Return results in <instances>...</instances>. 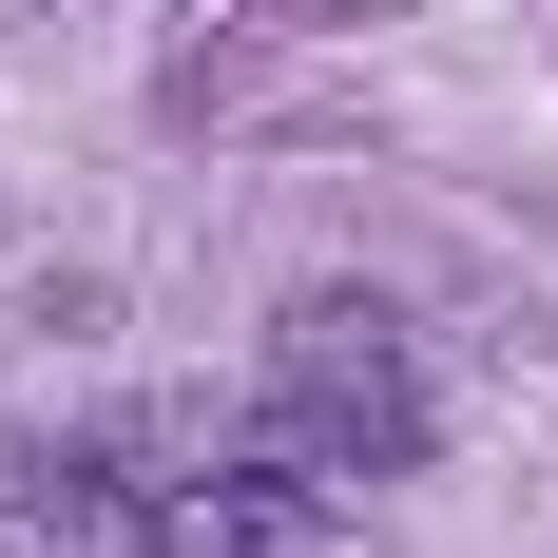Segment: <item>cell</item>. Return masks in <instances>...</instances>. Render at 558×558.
Instances as JSON below:
<instances>
[{"mask_svg":"<svg viewBox=\"0 0 558 558\" xmlns=\"http://www.w3.org/2000/svg\"><path fill=\"white\" fill-rule=\"evenodd\" d=\"M251 424H270L308 482H404V462L444 444V404H424V347H404L386 289H308V308H270V366H251Z\"/></svg>","mask_w":558,"mask_h":558,"instance_id":"1","label":"cell"},{"mask_svg":"<svg viewBox=\"0 0 558 558\" xmlns=\"http://www.w3.org/2000/svg\"><path fill=\"white\" fill-rule=\"evenodd\" d=\"M155 501V558H328V482L251 424V444H213V462H173V482H135Z\"/></svg>","mask_w":558,"mask_h":558,"instance_id":"2","label":"cell"}]
</instances>
